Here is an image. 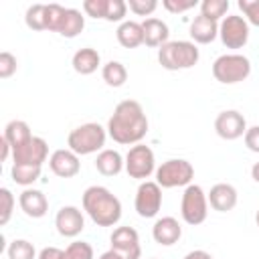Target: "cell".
Returning a JSON list of instances; mask_svg holds the SVG:
<instances>
[{
    "instance_id": "ffe728a7",
    "label": "cell",
    "mask_w": 259,
    "mask_h": 259,
    "mask_svg": "<svg viewBox=\"0 0 259 259\" xmlns=\"http://www.w3.org/2000/svg\"><path fill=\"white\" fill-rule=\"evenodd\" d=\"M190 36L194 40V45H208L219 36V22L198 14L192 22H190Z\"/></svg>"
},
{
    "instance_id": "f35d334b",
    "label": "cell",
    "mask_w": 259,
    "mask_h": 259,
    "mask_svg": "<svg viewBox=\"0 0 259 259\" xmlns=\"http://www.w3.org/2000/svg\"><path fill=\"white\" fill-rule=\"evenodd\" d=\"M162 6L168 12H172V14H180V12H186V10L194 8L196 6V0H164Z\"/></svg>"
},
{
    "instance_id": "83f0119b",
    "label": "cell",
    "mask_w": 259,
    "mask_h": 259,
    "mask_svg": "<svg viewBox=\"0 0 259 259\" xmlns=\"http://www.w3.org/2000/svg\"><path fill=\"white\" fill-rule=\"evenodd\" d=\"M10 176L20 186H30L40 178V166H28V164H12Z\"/></svg>"
},
{
    "instance_id": "30bf717a",
    "label": "cell",
    "mask_w": 259,
    "mask_h": 259,
    "mask_svg": "<svg viewBox=\"0 0 259 259\" xmlns=\"http://www.w3.org/2000/svg\"><path fill=\"white\" fill-rule=\"evenodd\" d=\"M134 206H136V212L142 219H154L162 208V188H160V184L152 182V180H144L136 190Z\"/></svg>"
},
{
    "instance_id": "9c48e42d",
    "label": "cell",
    "mask_w": 259,
    "mask_h": 259,
    "mask_svg": "<svg viewBox=\"0 0 259 259\" xmlns=\"http://www.w3.org/2000/svg\"><path fill=\"white\" fill-rule=\"evenodd\" d=\"M219 36L227 49H243L249 40V22L239 14H229L219 24Z\"/></svg>"
},
{
    "instance_id": "cb8c5ba5",
    "label": "cell",
    "mask_w": 259,
    "mask_h": 259,
    "mask_svg": "<svg viewBox=\"0 0 259 259\" xmlns=\"http://www.w3.org/2000/svg\"><path fill=\"white\" fill-rule=\"evenodd\" d=\"M4 138H6V142L10 144V148H12V152H14V150L20 148L22 144H26V142L32 138V134H30V127H28L26 121H22V119H12V121H8L6 127H4Z\"/></svg>"
},
{
    "instance_id": "f1b7e54d",
    "label": "cell",
    "mask_w": 259,
    "mask_h": 259,
    "mask_svg": "<svg viewBox=\"0 0 259 259\" xmlns=\"http://www.w3.org/2000/svg\"><path fill=\"white\" fill-rule=\"evenodd\" d=\"M227 10H229V0H202L200 2V14L214 22L223 20Z\"/></svg>"
},
{
    "instance_id": "7402d4cb",
    "label": "cell",
    "mask_w": 259,
    "mask_h": 259,
    "mask_svg": "<svg viewBox=\"0 0 259 259\" xmlns=\"http://www.w3.org/2000/svg\"><path fill=\"white\" fill-rule=\"evenodd\" d=\"M115 36H117V42L123 49H136V47L144 45V28L136 20H123L117 26Z\"/></svg>"
},
{
    "instance_id": "836d02e7",
    "label": "cell",
    "mask_w": 259,
    "mask_h": 259,
    "mask_svg": "<svg viewBox=\"0 0 259 259\" xmlns=\"http://www.w3.org/2000/svg\"><path fill=\"white\" fill-rule=\"evenodd\" d=\"M237 4L245 14V20L253 26H259V0H239Z\"/></svg>"
},
{
    "instance_id": "5b68a950",
    "label": "cell",
    "mask_w": 259,
    "mask_h": 259,
    "mask_svg": "<svg viewBox=\"0 0 259 259\" xmlns=\"http://www.w3.org/2000/svg\"><path fill=\"white\" fill-rule=\"evenodd\" d=\"M212 75L223 85L241 83L251 75V61L245 55H239V53L221 55L212 63Z\"/></svg>"
},
{
    "instance_id": "4316f807",
    "label": "cell",
    "mask_w": 259,
    "mask_h": 259,
    "mask_svg": "<svg viewBox=\"0 0 259 259\" xmlns=\"http://www.w3.org/2000/svg\"><path fill=\"white\" fill-rule=\"evenodd\" d=\"M101 77L109 87H121L127 81V69L119 61H109L101 67Z\"/></svg>"
},
{
    "instance_id": "2e32d148",
    "label": "cell",
    "mask_w": 259,
    "mask_h": 259,
    "mask_svg": "<svg viewBox=\"0 0 259 259\" xmlns=\"http://www.w3.org/2000/svg\"><path fill=\"white\" fill-rule=\"evenodd\" d=\"M208 198V204L219 210V212H227V210H233L237 206V188L233 184H227V182H219L210 188V192L206 194Z\"/></svg>"
},
{
    "instance_id": "d590c367",
    "label": "cell",
    "mask_w": 259,
    "mask_h": 259,
    "mask_svg": "<svg viewBox=\"0 0 259 259\" xmlns=\"http://www.w3.org/2000/svg\"><path fill=\"white\" fill-rule=\"evenodd\" d=\"M127 8L138 16H150L158 8V2L156 0H127Z\"/></svg>"
},
{
    "instance_id": "277c9868",
    "label": "cell",
    "mask_w": 259,
    "mask_h": 259,
    "mask_svg": "<svg viewBox=\"0 0 259 259\" xmlns=\"http://www.w3.org/2000/svg\"><path fill=\"white\" fill-rule=\"evenodd\" d=\"M105 138H107V127H101L99 123L89 121V123H83L71 130L67 138V146L77 156H89V154L103 150Z\"/></svg>"
},
{
    "instance_id": "484cf974",
    "label": "cell",
    "mask_w": 259,
    "mask_h": 259,
    "mask_svg": "<svg viewBox=\"0 0 259 259\" xmlns=\"http://www.w3.org/2000/svg\"><path fill=\"white\" fill-rule=\"evenodd\" d=\"M24 22L30 30H49V4H32L24 14Z\"/></svg>"
},
{
    "instance_id": "d6a6232c",
    "label": "cell",
    "mask_w": 259,
    "mask_h": 259,
    "mask_svg": "<svg viewBox=\"0 0 259 259\" xmlns=\"http://www.w3.org/2000/svg\"><path fill=\"white\" fill-rule=\"evenodd\" d=\"M125 12H127V2H123V0H109L107 2L105 20L107 22H123Z\"/></svg>"
},
{
    "instance_id": "52a82bcc",
    "label": "cell",
    "mask_w": 259,
    "mask_h": 259,
    "mask_svg": "<svg viewBox=\"0 0 259 259\" xmlns=\"http://www.w3.org/2000/svg\"><path fill=\"white\" fill-rule=\"evenodd\" d=\"M180 214L184 219L186 225H200L206 221L208 214V198L202 190V186L198 184H188L182 192V200H180Z\"/></svg>"
},
{
    "instance_id": "1f68e13d",
    "label": "cell",
    "mask_w": 259,
    "mask_h": 259,
    "mask_svg": "<svg viewBox=\"0 0 259 259\" xmlns=\"http://www.w3.org/2000/svg\"><path fill=\"white\" fill-rule=\"evenodd\" d=\"M14 194L8 188H0V225H8L12 210H14Z\"/></svg>"
},
{
    "instance_id": "7a4b0ae2",
    "label": "cell",
    "mask_w": 259,
    "mask_h": 259,
    "mask_svg": "<svg viewBox=\"0 0 259 259\" xmlns=\"http://www.w3.org/2000/svg\"><path fill=\"white\" fill-rule=\"evenodd\" d=\"M83 210L97 227H113L121 219V202L105 186H89L83 192Z\"/></svg>"
},
{
    "instance_id": "d4e9b609",
    "label": "cell",
    "mask_w": 259,
    "mask_h": 259,
    "mask_svg": "<svg viewBox=\"0 0 259 259\" xmlns=\"http://www.w3.org/2000/svg\"><path fill=\"white\" fill-rule=\"evenodd\" d=\"M85 28V16L81 14V10L77 8H67L65 18L61 22L59 34L65 38H75L77 34H81V30Z\"/></svg>"
},
{
    "instance_id": "e575fe53",
    "label": "cell",
    "mask_w": 259,
    "mask_h": 259,
    "mask_svg": "<svg viewBox=\"0 0 259 259\" xmlns=\"http://www.w3.org/2000/svg\"><path fill=\"white\" fill-rule=\"evenodd\" d=\"M107 2H109V0H85V2H83V10H85V14L91 16V18H103V20H105Z\"/></svg>"
},
{
    "instance_id": "8992f818",
    "label": "cell",
    "mask_w": 259,
    "mask_h": 259,
    "mask_svg": "<svg viewBox=\"0 0 259 259\" xmlns=\"http://www.w3.org/2000/svg\"><path fill=\"white\" fill-rule=\"evenodd\" d=\"M194 178V168L188 160L172 158L162 162L156 168V182L160 188H176V186H188Z\"/></svg>"
},
{
    "instance_id": "ac0fdd59",
    "label": "cell",
    "mask_w": 259,
    "mask_h": 259,
    "mask_svg": "<svg viewBox=\"0 0 259 259\" xmlns=\"http://www.w3.org/2000/svg\"><path fill=\"white\" fill-rule=\"evenodd\" d=\"M18 204H20L22 212H24L26 217H30V219H40V217H45L47 210H49V200H47V196H45L40 190H36V188H26V190H22L20 196H18Z\"/></svg>"
},
{
    "instance_id": "4fadbf2b",
    "label": "cell",
    "mask_w": 259,
    "mask_h": 259,
    "mask_svg": "<svg viewBox=\"0 0 259 259\" xmlns=\"http://www.w3.org/2000/svg\"><path fill=\"white\" fill-rule=\"evenodd\" d=\"M49 158V144L38 138L32 136L26 144H22L20 148H16L12 152V160L14 164H28V166H42V162Z\"/></svg>"
},
{
    "instance_id": "7dc6e473",
    "label": "cell",
    "mask_w": 259,
    "mask_h": 259,
    "mask_svg": "<svg viewBox=\"0 0 259 259\" xmlns=\"http://www.w3.org/2000/svg\"><path fill=\"white\" fill-rule=\"evenodd\" d=\"M150 259H158V257H150Z\"/></svg>"
},
{
    "instance_id": "603a6c76",
    "label": "cell",
    "mask_w": 259,
    "mask_h": 259,
    "mask_svg": "<svg viewBox=\"0 0 259 259\" xmlns=\"http://www.w3.org/2000/svg\"><path fill=\"white\" fill-rule=\"evenodd\" d=\"M71 65H73L75 73H79V75H91V73H95L97 67L101 65V57H99V53H97L95 49L83 47V49H79V51L73 55Z\"/></svg>"
},
{
    "instance_id": "44dd1931",
    "label": "cell",
    "mask_w": 259,
    "mask_h": 259,
    "mask_svg": "<svg viewBox=\"0 0 259 259\" xmlns=\"http://www.w3.org/2000/svg\"><path fill=\"white\" fill-rule=\"evenodd\" d=\"M95 168L103 176H117L125 170V158H121L117 150H101L95 158Z\"/></svg>"
},
{
    "instance_id": "bcb514c9",
    "label": "cell",
    "mask_w": 259,
    "mask_h": 259,
    "mask_svg": "<svg viewBox=\"0 0 259 259\" xmlns=\"http://www.w3.org/2000/svg\"><path fill=\"white\" fill-rule=\"evenodd\" d=\"M255 223H257V227H259V208H257V214H255Z\"/></svg>"
},
{
    "instance_id": "9a60e30c",
    "label": "cell",
    "mask_w": 259,
    "mask_h": 259,
    "mask_svg": "<svg viewBox=\"0 0 259 259\" xmlns=\"http://www.w3.org/2000/svg\"><path fill=\"white\" fill-rule=\"evenodd\" d=\"M49 166H51V172L55 176H59V178H73L81 170L79 156L69 148L55 150L51 154V158H49Z\"/></svg>"
},
{
    "instance_id": "e0dca14e",
    "label": "cell",
    "mask_w": 259,
    "mask_h": 259,
    "mask_svg": "<svg viewBox=\"0 0 259 259\" xmlns=\"http://www.w3.org/2000/svg\"><path fill=\"white\" fill-rule=\"evenodd\" d=\"M152 237L158 245L170 247L174 243H178V239L182 237V227L174 217H162L154 223L152 227Z\"/></svg>"
},
{
    "instance_id": "b9f144b4",
    "label": "cell",
    "mask_w": 259,
    "mask_h": 259,
    "mask_svg": "<svg viewBox=\"0 0 259 259\" xmlns=\"http://www.w3.org/2000/svg\"><path fill=\"white\" fill-rule=\"evenodd\" d=\"M184 259H212V255H210V253H206V251H202V249H196V251L186 253V255H184Z\"/></svg>"
},
{
    "instance_id": "ab89813d",
    "label": "cell",
    "mask_w": 259,
    "mask_h": 259,
    "mask_svg": "<svg viewBox=\"0 0 259 259\" xmlns=\"http://www.w3.org/2000/svg\"><path fill=\"white\" fill-rule=\"evenodd\" d=\"M243 140H245V146H247L251 152L259 154V125L247 127V132H245Z\"/></svg>"
},
{
    "instance_id": "7bdbcfd3",
    "label": "cell",
    "mask_w": 259,
    "mask_h": 259,
    "mask_svg": "<svg viewBox=\"0 0 259 259\" xmlns=\"http://www.w3.org/2000/svg\"><path fill=\"white\" fill-rule=\"evenodd\" d=\"M0 146H2V156H0V158H2V162H6L8 156H10V152H12V148H10V144L6 142L4 136H2V140H0Z\"/></svg>"
},
{
    "instance_id": "4dcf8cb0",
    "label": "cell",
    "mask_w": 259,
    "mask_h": 259,
    "mask_svg": "<svg viewBox=\"0 0 259 259\" xmlns=\"http://www.w3.org/2000/svg\"><path fill=\"white\" fill-rule=\"evenodd\" d=\"M63 259H93V247L87 241H75L65 249Z\"/></svg>"
},
{
    "instance_id": "8fae6325",
    "label": "cell",
    "mask_w": 259,
    "mask_h": 259,
    "mask_svg": "<svg viewBox=\"0 0 259 259\" xmlns=\"http://www.w3.org/2000/svg\"><path fill=\"white\" fill-rule=\"evenodd\" d=\"M214 132H217L219 138H223L227 142H233V140L245 136L247 121H245V117H243L241 111H237V109H225L214 119Z\"/></svg>"
},
{
    "instance_id": "74e56055",
    "label": "cell",
    "mask_w": 259,
    "mask_h": 259,
    "mask_svg": "<svg viewBox=\"0 0 259 259\" xmlns=\"http://www.w3.org/2000/svg\"><path fill=\"white\" fill-rule=\"evenodd\" d=\"M65 12H67V8H63L61 4H49V30L59 32Z\"/></svg>"
},
{
    "instance_id": "ee69618b",
    "label": "cell",
    "mask_w": 259,
    "mask_h": 259,
    "mask_svg": "<svg viewBox=\"0 0 259 259\" xmlns=\"http://www.w3.org/2000/svg\"><path fill=\"white\" fill-rule=\"evenodd\" d=\"M99 259H123L117 251H113V249H109V251H105V253H101L99 255Z\"/></svg>"
},
{
    "instance_id": "7c38bea8",
    "label": "cell",
    "mask_w": 259,
    "mask_h": 259,
    "mask_svg": "<svg viewBox=\"0 0 259 259\" xmlns=\"http://www.w3.org/2000/svg\"><path fill=\"white\" fill-rule=\"evenodd\" d=\"M111 249L117 251L123 259H140V235L132 227H117L111 233Z\"/></svg>"
},
{
    "instance_id": "ba28073f",
    "label": "cell",
    "mask_w": 259,
    "mask_h": 259,
    "mask_svg": "<svg viewBox=\"0 0 259 259\" xmlns=\"http://www.w3.org/2000/svg\"><path fill=\"white\" fill-rule=\"evenodd\" d=\"M125 172L130 174V178L136 180H146L152 174H156V158L152 148L144 144L132 146L125 154Z\"/></svg>"
},
{
    "instance_id": "d6986e66",
    "label": "cell",
    "mask_w": 259,
    "mask_h": 259,
    "mask_svg": "<svg viewBox=\"0 0 259 259\" xmlns=\"http://www.w3.org/2000/svg\"><path fill=\"white\" fill-rule=\"evenodd\" d=\"M142 28H144V45L146 47H162L168 42V36H170V30H168V24L160 18H146L142 22Z\"/></svg>"
},
{
    "instance_id": "f6af8a7d",
    "label": "cell",
    "mask_w": 259,
    "mask_h": 259,
    "mask_svg": "<svg viewBox=\"0 0 259 259\" xmlns=\"http://www.w3.org/2000/svg\"><path fill=\"white\" fill-rule=\"evenodd\" d=\"M251 178H253L255 182H259V162H255V164L251 166Z\"/></svg>"
},
{
    "instance_id": "f546056e",
    "label": "cell",
    "mask_w": 259,
    "mask_h": 259,
    "mask_svg": "<svg viewBox=\"0 0 259 259\" xmlns=\"http://www.w3.org/2000/svg\"><path fill=\"white\" fill-rule=\"evenodd\" d=\"M8 259H34L36 257V251H34V245L26 239H14L8 249Z\"/></svg>"
},
{
    "instance_id": "60d3db41",
    "label": "cell",
    "mask_w": 259,
    "mask_h": 259,
    "mask_svg": "<svg viewBox=\"0 0 259 259\" xmlns=\"http://www.w3.org/2000/svg\"><path fill=\"white\" fill-rule=\"evenodd\" d=\"M63 249L59 247H45L40 253H38V259H63Z\"/></svg>"
},
{
    "instance_id": "5bb4252c",
    "label": "cell",
    "mask_w": 259,
    "mask_h": 259,
    "mask_svg": "<svg viewBox=\"0 0 259 259\" xmlns=\"http://www.w3.org/2000/svg\"><path fill=\"white\" fill-rule=\"evenodd\" d=\"M55 227H57V233L61 237H77L83 229H85V219H83V212L77 208V206H61L57 217H55Z\"/></svg>"
},
{
    "instance_id": "3957f363",
    "label": "cell",
    "mask_w": 259,
    "mask_h": 259,
    "mask_svg": "<svg viewBox=\"0 0 259 259\" xmlns=\"http://www.w3.org/2000/svg\"><path fill=\"white\" fill-rule=\"evenodd\" d=\"M198 47L192 40H168L158 49V63L166 71L190 69L198 63Z\"/></svg>"
},
{
    "instance_id": "8d00e7d4",
    "label": "cell",
    "mask_w": 259,
    "mask_h": 259,
    "mask_svg": "<svg viewBox=\"0 0 259 259\" xmlns=\"http://www.w3.org/2000/svg\"><path fill=\"white\" fill-rule=\"evenodd\" d=\"M16 67H18L16 57H14L12 53H8V51H2V53H0V77H2V79L12 77V75L16 73Z\"/></svg>"
},
{
    "instance_id": "6da1fadb",
    "label": "cell",
    "mask_w": 259,
    "mask_h": 259,
    "mask_svg": "<svg viewBox=\"0 0 259 259\" xmlns=\"http://www.w3.org/2000/svg\"><path fill=\"white\" fill-rule=\"evenodd\" d=\"M148 134V117L136 99H123L115 105L109 121L107 136L121 146H136Z\"/></svg>"
}]
</instances>
